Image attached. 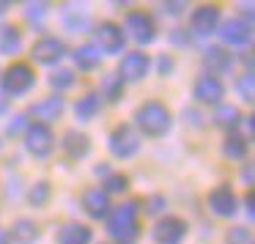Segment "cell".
Wrapping results in <instances>:
<instances>
[{
    "instance_id": "obj_36",
    "label": "cell",
    "mask_w": 255,
    "mask_h": 244,
    "mask_svg": "<svg viewBox=\"0 0 255 244\" xmlns=\"http://www.w3.org/2000/svg\"><path fill=\"white\" fill-rule=\"evenodd\" d=\"M145 211H148V214H159V211H165V198H162V195H154V198H148V203H145Z\"/></svg>"
},
{
    "instance_id": "obj_41",
    "label": "cell",
    "mask_w": 255,
    "mask_h": 244,
    "mask_svg": "<svg viewBox=\"0 0 255 244\" xmlns=\"http://www.w3.org/2000/svg\"><path fill=\"white\" fill-rule=\"evenodd\" d=\"M0 244H8V233L3 231V228H0Z\"/></svg>"
},
{
    "instance_id": "obj_37",
    "label": "cell",
    "mask_w": 255,
    "mask_h": 244,
    "mask_svg": "<svg viewBox=\"0 0 255 244\" xmlns=\"http://www.w3.org/2000/svg\"><path fill=\"white\" fill-rule=\"evenodd\" d=\"M159 8H162L165 14H173V17H178V14H181L187 6H184V3H162Z\"/></svg>"
},
{
    "instance_id": "obj_25",
    "label": "cell",
    "mask_w": 255,
    "mask_h": 244,
    "mask_svg": "<svg viewBox=\"0 0 255 244\" xmlns=\"http://www.w3.org/2000/svg\"><path fill=\"white\" fill-rule=\"evenodd\" d=\"M11 239L17 244H33L39 239V225L33 220H17L11 225Z\"/></svg>"
},
{
    "instance_id": "obj_30",
    "label": "cell",
    "mask_w": 255,
    "mask_h": 244,
    "mask_svg": "<svg viewBox=\"0 0 255 244\" xmlns=\"http://www.w3.org/2000/svg\"><path fill=\"white\" fill-rule=\"evenodd\" d=\"M47 11H50V6H47V3H28V6L22 8L25 19H28L30 25H41L47 19Z\"/></svg>"
},
{
    "instance_id": "obj_18",
    "label": "cell",
    "mask_w": 255,
    "mask_h": 244,
    "mask_svg": "<svg viewBox=\"0 0 255 244\" xmlns=\"http://www.w3.org/2000/svg\"><path fill=\"white\" fill-rule=\"evenodd\" d=\"M94 231L83 222H66L58 231V244H91Z\"/></svg>"
},
{
    "instance_id": "obj_38",
    "label": "cell",
    "mask_w": 255,
    "mask_h": 244,
    "mask_svg": "<svg viewBox=\"0 0 255 244\" xmlns=\"http://www.w3.org/2000/svg\"><path fill=\"white\" fill-rule=\"evenodd\" d=\"M184 116H187V123H189V126H200V123H203V121H200L203 116H200L198 110H187Z\"/></svg>"
},
{
    "instance_id": "obj_16",
    "label": "cell",
    "mask_w": 255,
    "mask_h": 244,
    "mask_svg": "<svg viewBox=\"0 0 255 244\" xmlns=\"http://www.w3.org/2000/svg\"><path fill=\"white\" fill-rule=\"evenodd\" d=\"M30 116H36L39 121H44V126L50 121H58V118L63 116V96H47V99L33 102Z\"/></svg>"
},
{
    "instance_id": "obj_39",
    "label": "cell",
    "mask_w": 255,
    "mask_h": 244,
    "mask_svg": "<svg viewBox=\"0 0 255 244\" xmlns=\"http://www.w3.org/2000/svg\"><path fill=\"white\" fill-rule=\"evenodd\" d=\"M242 178H244V184H253V162H247V165H244Z\"/></svg>"
},
{
    "instance_id": "obj_24",
    "label": "cell",
    "mask_w": 255,
    "mask_h": 244,
    "mask_svg": "<svg viewBox=\"0 0 255 244\" xmlns=\"http://www.w3.org/2000/svg\"><path fill=\"white\" fill-rule=\"evenodd\" d=\"M211 118H214V126H220V129H236L244 116L239 113V107H233V105H220Z\"/></svg>"
},
{
    "instance_id": "obj_1",
    "label": "cell",
    "mask_w": 255,
    "mask_h": 244,
    "mask_svg": "<svg viewBox=\"0 0 255 244\" xmlns=\"http://www.w3.org/2000/svg\"><path fill=\"white\" fill-rule=\"evenodd\" d=\"M140 233V222H137V203L127 200V203H118L116 209L107 217V236L116 244H134Z\"/></svg>"
},
{
    "instance_id": "obj_23",
    "label": "cell",
    "mask_w": 255,
    "mask_h": 244,
    "mask_svg": "<svg viewBox=\"0 0 255 244\" xmlns=\"http://www.w3.org/2000/svg\"><path fill=\"white\" fill-rule=\"evenodd\" d=\"M203 63L209 69H214V77H217L220 72H228V69H231V52H225L222 47H206Z\"/></svg>"
},
{
    "instance_id": "obj_4",
    "label": "cell",
    "mask_w": 255,
    "mask_h": 244,
    "mask_svg": "<svg viewBox=\"0 0 255 244\" xmlns=\"http://www.w3.org/2000/svg\"><path fill=\"white\" fill-rule=\"evenodd\" d=\"M107 145H110V154H113V156H118V159H129V156L137 154L140 137H137V132H134L132 126L121 123V126H116V129L110 132Z\"/></svg>"
},
{
    "instance_id": "obj_9",
    "label": "cell",
    "mask_w": 255,
    "mask_h": 244,
    "mask_svg": "<svg viewBox=\"0 0 255 244\" xmlns=\"http://www.w3.org/2000/svg\"><path fill=\"white\" fill-rule=\"evenodd\" d=\"M156 244H181V239L187 236V222L181 217H162L151 231Z\"/></svg>"
},
{
    "instance_id": "obj_8",
    "label": "cell",
    "mask_w": 255,
    "mask_h": 244,
    "mask_svg": "<svg viewBox=\"0 0 255 244\" xmlns=\"http://www.w3.org/2000/svg\"><path fill=\"white\" fill-rule=\"evenodd\" d=\"M220 28V8L206 3V6H198L189 17V33L195 36H211Z\"/></svg>"
},
{
    "instance_id": "obj_40",
    "label": "cell",
    "mask_w": 255,
    "mask_h": 244,
    "mask_svg": "<svg viewBox=\"0 0 255 244\" xmlns=\"http://www.w3.org/2000/svg\"><path fill=\"white\" fill-rule=\"evenodd\" d=\"M253 206H255V198H253V195H247V214L250 217H253Z\"/></svg>"
},
{
    "instance_id": "obj_31",
    "label": "cell",
    "mask_w": 255,
    "mask_h": 244,
    "mask_svg": "<svg viewBox=\"0 0 255 244\" xmlns=\"http://www.w3.org/2000/svg\"><path fill=\"white\" fill-rule=\"evenodd\" d=\"M102 189H105L107 195H121V192H127V189H129V178L124 176V173H113V176L105 181V187H102Z\"/></svg>"
},
{
    "instance_id": "obj_2",
    "label": "cell",
    "mask_w": 255,
    "mask_h": 244,
    "mask_svg": "<svg viewBox=\"0 0 255 244\" xmlns=\"http://www.w3.org/2000/svg\"><path fill=\"white\" fill-rule=\"evenodd\" d=\"M134 123H137V129L143 134H148V137H162V134L170 132L173 116H170V110H167L162 102L148 99V102H143V105L134 110Z\"/></svg>"
},
{
    "instance_id": "obj_13",
    "label": "cell",
    "mask_w": 255,
    "mask_h": 244,
    "mask_svg": "<svg viewBox=\"0 0 255 244\" xmlns=\"http://www.w3.org/2000/svg\"><path fill=\"white\" fill-rule=\"evenodd\" d=\"M192 94H195V99L203 102V105H220L222 94H225V85H222L220 77H214V74H200L192 85Z\"/></svg>"
},
{
    "instance_id": "obj_5",
    "label": "cell",
    "mask_w": 255,
    "mask_h": 244,
    "mask_svg": "<svg viewBox=\"0 0 255 244\" xmlns=\"http://www.w3.org/2000/svg\"><path fill=\"white\" fill-rule=\"evenodd\" d=\"M124 28H127L124 36H129V39L137 41V44H151L154 36H156V25L145 11H129L127 19H124Z\"/></svg>"
},
{
    "instance_id": "obj_11",
    "label": "cell",
    "mask_w": 255,
    "mask_h": 244,
    "mask_svg": "<svg viewBox=\"0 0 255 244\" xmlns=\"http://www.w3.org/2000/svg\"><path fill=\"white\" fill-rule=\"evenodd\" d=\"M209 211H211L214 217H233V214L239 211V198H236V192H233L228 184L211 189V192H209Z\"/></svg>"
},
{
    "instance_id": "obj_21",
    "label": "cell",
    "mask_w": 255,
    "mask_h": 244,
    "mask_svg": "<svg viewBox=\"0 0 255 244\" xmlns=\"http://www.w3.org/2000/svg\"><path fill=\"white\" fill-rule=\"evenodd\" d=\"M22 50V33L14 25H0V55H17Z\"/></svg>"
},
{
    "instance_id": "obj_26",
    "label": "cell",
    "mask_w": 255,
    "mask_h": 244,
    "mask_svg": "<svg viewBox=\"0 0 255 244\" xmlns=\"http://www.w3.org/2000/svg\"><path fill=\"white\" fill-rule=\"evenodd\" d=\"M222 154L228 156V159H244V154H247V140L242 137V134H228L225 143H222Z\"/></svg>"
},
{
    "instance_id": "obj_34",
    "label": "cell",
    "mask_w": 255,
    "mask_h": 244,
    "mask_svg": "<svg viewBox=\"0 0 255 244\" xmlns=\"http://www.w3.org/2000/svg\"><path fill=\"white\" fill-rule=\"evenodd\" d=\"M28 116H14L11 121H8V126H6V132L11 134V137H17V134H22V132H28Z\"/></svg>"
},
{
    "instance_id": "obj_28",
    "label": "cell",
    "mask_w": 255,
    "mask_h": 244,
    "mask_svg": "<svg viewBox=\"0 0 255 244\" xmlns=\"http://www.w3.org/2000/svg\"><path fill=\"white\" fill-rule=\"evenodd\" d=\"M50 195H52L50 184H47V181H36L33 187H30V192H28V200H30V206L41 209V206L50 203Z\"/></svg>"
},
{
    "instance_id": "obj_6",
    "label": "cell",
    "mask_w": 255,
    "mask_h": 244,
    "mask_svg": "<svg viewBox=\"0 0 255 244\" xmlns=\"http://www.w3.org/2000/svg\"><path fill=\"white\" fill-rule=\"evenodd\" d=\"M217 33H220L222 44L242 50V47H247L250 41H253V25L239 19V17H233V19H225V22L217 28Z\"/></svg>"
},
{
    "instance_id": "obj_10",
    "label": "cell",
    "mask_w": 255,
    "mask_h": 244,
    "mask_svg": "<svg viewBox=\"0 0 255 244\" xmlns=\"http://www.w3.org/2000/svg\"><path fill=\"white\" fill-rule=\"evenodd\" d=\"M33 61L41 63V66H52V63H58L63 55H66V44H63V39H58V36H44V39H39L33 44Z\"/></svg>"
},
{
    "instance_id": "obj_33",
    "label": "cell",
    "mask_w": 255,
    "mask_h": 244,
    "mask_svg": "<svg viewBox=\"0 0 255 244\" xmlns=\"http://www.w3.org/2000/svg\"><path fill=\"white\" fill-rule=\"evenodd\" d=\"M228 244H253V233H250V228H231L225 236Z\"/></svg>"
},
{
    "instance_id": "obj_12",
    "label": "cell",
    "mask_w": 255,
    "mask_h": 244,
    "mask_svg": "<svg viewBox=\"0 0 255 244\" xmlns=\"http://www.w3.org/2000/svg\"><path fill=\"white\" fill-rule=\"evenodd\" d=\"M96 41H99V52L102 55H116V52L124 50V44H127V36H124V30L118 28L116 22H102L99 28H96Z\"/></svg>"
},
{
    "instance_id": "obj_27",
    "label": "cell",
    "mask_w": 255,
    "mask_h": 244,
    "mask_svg": "<svg viewBox=\"0 0 255 244\" xmlns=\"http://www.w3.org/2000/svg\"><path fill=\"white\" fill-rule=\"evenodd\" d=\"M102 91H105V96H107L110 102L121 99V94H124V80H121V74H118V72L105 74V77H102Z\"/></svg>"
},
{
    "instance_id": "obj_15",
    "label": "cell",
    "mask_w": 255,
    "mask_h": 244,
    "mask_svg": "<svg viewBox=\"0 0 255 244\" xmlns=\"http://www.w3.org/2000/svg\"><path fill=\"white\" fill-rule=\"evenodd\" d=\"M83 209L88 211L94 220H105V217L110 214V195H107L102 187L85 189V195H83Z\"/></svg>"
},
{
    "instance_id": "obj_22",
    "label": "cell",
    "mask_w": 255,
    "mask_h": 244,
    "mask_svg": "<svg viewBox=\"0 0 255 244\" xmlns=\"http://www.w3.org/2000/svg\"><path fill=\"white\" fill-rule=\"evenodd\" d=\"M102 110V96L99 94H85L77 99V105H74V113H77L80 121H91V118H96Z\"/></svg>"
},
{
    "instance_id": "obj_42",
    "label": "cell",
    "mask_w": 255,
    "mask_h": 244,
    "mask_svg": "<svg viewBox=\"0 0 255 244\" xmlns=\"http://www.w3.org/2000/svg\"><path fill=\"white\" fill-rule=\"evenodd\" d=\"M3 113H6V102L0 99V116H3Z\"/></svg>"
},
{
    "instance_id": "obj_32",
    "label": "cell",
    "mask_w": 255,
    "mask_h": 244,
    "mask_svg": "<svg viewBox=\"0 0 255 244\" xmlns=\"http://www.w3.org/2000/svg\"><path fill=\"white\" fill-rule=\"evenodd\" d=\"M253 83H255V77H253V72H244L242 77H236V94L242 96L244 102H253Z\"/></svg>"
},
{
    "instance_id": "obj_19",
    "label": "cell",
    "mask_w": 255,
    "mask_h": 244,
    "mask_svg": "<svg viewBox=\"0 0 255 244\" xmlns=\"http://www.w3.org/2000/svg\"><path fill=\"white\" fill-rule=\"evenodd\" d=\"M61 148L66 151V156H72V159H83V156L91 151V137H88V134H83V132H74V129H72V132L63 134Z\"/></svg>"
},
{
    "instance_id": "obj_7",
    "label": "cell",
    "mask_w": 255,
    "mask_h": 244,
    "mask_svg": "<svg viewBox=\"0 0 255 244\" xmlns=\"http://www.w3.org/2000/svg\"><path fill=\"white\" fill-rule=\"evenodd\" d=\"M25 145H28V151L33 156L47 159L52 154V148H55V137H52L50 126H44V123H30L28 132H25Z\"/></svg>"
},
{
    "instance_id": "obj_14",
    "label": "cell",
    "mask_w": 255,
    "mask_h": 244,
    "mask_svg": "<svg viewBox=\"0 0 255 244\" xmlns=\"http://www.w3.org/2000/svg\"><path fill=\"white\" fill-rule=\"evenodd\" d=\"M148 55L145 52H127V55L121 58V80L124 83H137V80H143L145 74H148Z\"/></svg>"
},
{
    "instance_id": "obj_43",
    "label": "cell",
    "mask_w": 255,
    "mask_h": 244,
    "mask_svg": "<svg viewBox=\"0 0 255 244\" xmlns=\"http://www.w3.org/2000/svg\"><path fill=\"white\" fill-rule=\"evenodd\" d=\"M6 8H8V3H0V14L6 11Z\"/></svg>"
},
{
    "instance_id": "obj_3",
    "label": "cell",
    "mask_w": 255,
    "mask_h": 244,
    "mask_svg": "<svg viewBox=\"0 0 255 244\" xmlns=\"http://www.w3.org/2000/svg\"><path fill=\"white\" fill-rule=\"evenodd\" d=\"M33 83H36V77L28 63H11L6 69V74H3V80H0V88H3L6 96H22L33 88Z\"/></svg>"
},
{
    "instance_id": "obj_17",
    "label": "cell",
    "mask_w": 255,
    "mask_h": 244,
    "mask_svg": "<svg viewBox=\"0 0 255 244\" xmlns=\"http://www.w3.org/2000/svg\"><path fill=\"white\" fill-rule=\"evenodd\" d=\"M61 25L69 30V33H83L91 25V14L85 6H66L61 11Z\"/></svg>"
},
{
    "instance_id": "obj_29",
    "label": "cell",
    "mask_w": 255,
    "mask_h": 244,
    "mask_svg": "<svg viewBox=\"0 0 255 244\" xmlns=\"http://www.w3.org/2000/svg\"><path fill=\"white\" fill-rule=\"evenodd\" d=\"M74 83H77V77H74V72H69V69H58V72H52V77H50V85L55 91H69V88H74Z\"/></svg>"
},
{
    "instance_id": "obj_35",
    "label": "cell",
    "mask_w": 255,
    "mask_h": 244,
    "mask_svg": "<svg viewBox=\"0 0 255 244\" xmlns=\"http://www.w3.org/2000/svg\"><path fill=\"white\" fill-rule=\"evenodd\" d=\"M173 66H176V63H173V58L167 55H159V61H156V72L162 74V77H170V72H173Z\"/></svg>"
},
{
    "instance_id": "obj_20",
    "label": "cell",
    "mask_w": 255,
    "mask_h": 244,
    "mask_svg": "<svg viewBox=\"0 0 255 244\" xmlns=\"http://www.w3.org/2000/svg\"><path fill=\"white\" fill-rule=\"evenodd\" d=\"M74 63H77V69H83V72H94V69H99L102 63V52L96 44H80L77 50H74Z\"/></svg>"
}]
</instances>
